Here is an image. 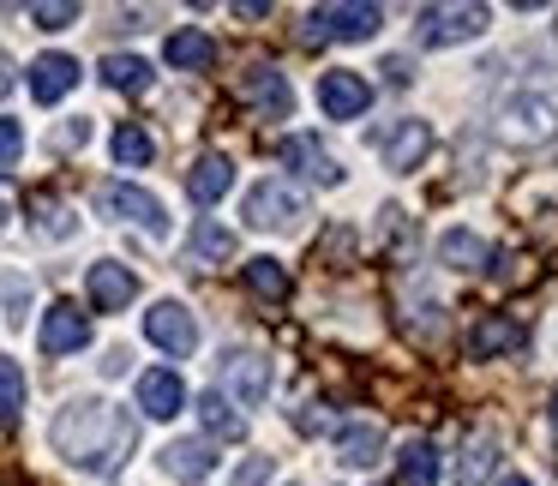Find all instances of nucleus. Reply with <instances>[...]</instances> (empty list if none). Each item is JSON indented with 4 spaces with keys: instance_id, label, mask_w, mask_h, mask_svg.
I'll use <instances>...</instances> for the list:
<instances>
[{
    "instance_id": "obj_8",
    "label": "nucleus",
    "mask_w": 558,
    "mask_h": 486,
    "mask_svg": "<svg viewBox=\"0 0 558 486\" xmlns=\"http://www.w3.org/2000/svg\"><path fill=\"white\" fill-rule=\"evenodd\" d=\"M301 217H306V198L294 193L289 181H258L253 193H246V222H253V229H294Z\"/></svg>"
},
{
    "instance_id": "obj_29",
    "label": "nucleus",
    "mask_w": 558,
    "mask_h": 486,
    "mask_svg": "<svg viewBox=\"0 0 558 486\" xmlns=\"http://www.w3.org/2000/svg\"><path fill=\"white\" fill-rule=\"evenodd\" d=\"M402 481L409 486H438V450L426 438H409L402 445Z\"/></svg>"
},
{
    "instance_id": "obj_12",
    "label": "nucleus",
    "mask_w": 558,
    "mask_h": 486,
    "mask_svg": "<svg viewBox=\"0 0 558 486\" xmlns=\"http://www.w3.org/2000/svg\"><path fill=\"white\" fill-rule=\"evenodd\" d=\"M426 150H433V126L426 121H397L390 133H378V157L397 174H414L426 162Z\"/></svg>"
},
{
    "instance_id": "obj_3",
    "label": "nucleus",
    "mask_w": 558,
    "mask_h": 486,
    "mask_svg": "<svg viewBox=\"0 0 558 486\" xmlns=\"http://www.w3.org/2000/svg\"><path fill=\"white\" fill-rule=\"evenodd\" d=\"M270 378H277V373H270V361H265V354H253V349H229L217 361V390L229 402H241V409H258V402L270 397Z\"/></svg>"
},
{
    "instance_id": "obj_22",
    "label": "nucleus",
    "mask_w": 558,
    "mask_h": 486,
    "mask_svg": "<svg viewBox=\"0 0 558 486\" xmlns=\"http://www.w3.org/2000/svg\"><path fill=\"white\" fill-rule=\"evenodd\" d=\"M193 265H222V258H234V234L222 229V222H210V217H198L193 222Z\"/></svg>"
},
{
    "instance_id": "obj_36",
    "label": "nucleus",
    "mask_w": 558,
    "mask_h": 486,
    "mask_svg": "<svg viewBox=\"0 0 558 486\" xmlns=\"http://www.w3.org/2000/svg\"><path fill=\"white\" fill-rule=\"evenodd\" d=\"M7 90H13V61L0 54V97H7Z\"/></svg>"
},
{
    "instance_id": "obj_14",
    "label": "nucleus",
    "mask_w": 558,
    "mask_h": 486,
    "mask_svg": "<svg viewBox=\"0 0 558 486\" xmlns=\"http://www.w3.org/2000/svg\"><path fill=\"white\" fill-rule=\"evenodd\" d=\"M138 409L150 414V421H174V414L186 409V385L174 366H150V373H138Z\"/></svg>"
},
{
    "instance_id": "obj_6",
    "label": "nucleus",
    "mask_w": 558,
    "mask_h": 486,
    "mask_svg": "<svg viewBox=\"0 0 558 486\" xmlns=\"http://www.w3.org/2000/svg\"><path fill=\"white\" fill-rule=\"evenodd\" d=\"M505 145H546L558 133V109L546 97H510L498 109V126H493Z\"/></svg>"
},
{
    "instance_id": "obj_10",
    "label": "nucleus",
    "mask_w": 558,
    "mask_h": 486,
    "mask_svg": "<svg viewBox=\"0 0 558 486\" xmlns=\"http://www.w3.org/2000/svg\"><path fill=\"white\" fill-rule=\"evenodd\" d=\"M318 109H325L330 121H361V114L373 109V85H366L361 73H349V66H337V73L318 78Z\"/></svg>"
},
{
    "instance_id": "obj_28",
    "label": "nucleus",
    "mask_w": 558,
    "mask_h": 486,
    "mask_svg": "<svg viewBox=\"0 0 558 486\" xmlns=\"http://www.w3.org/2000/svg\"><path fill=\"white\" fill-rule=\"evenodd\" d=\"M19 409H25V366L0 354V426H19Z\"/></svg>"
},
{
    "instance_id": "obj_33",
    "label": "nucleus",
    "mask_w": 558,
    "mask_h": 486,
    "mask_svg": "<svg viewBox=\"0 0 558 486\" xmlns=\"http://www.w3.org/2000/svg\"><path fill=\"white\" fill-rule=\"evenodd\" d=\"M265 481H270V457H253L234 469V486H265Z\"/></svg>"
},
{
    "instance_id": "obj_27",
    "label": "nucleus",
    "mask_w": 558,
    "mask_h": 486,
    "mask_svg": "<svg viewBox=\"0 0 558 486\" xmlns=\"http://www.w3.org/2000/svg\"><path fill=\"white\" fill-rule=\"evenodd\" d=\"M493 462H498L493 438H469V445L457 450V486H481L486 474H493Z\"/></svg>"
},
{
    "instance_id": "obj_26",
    "label": "nucleus",
    "mask_w": 558,
    "mask_h": 486,
    "mask_svg": "<svg viewBox=\"0 0 558 486\" xmlns=\"http://www.w3.org/2000/svg\"><path fill=\"white\" fill-rule=\"evenodd\" d=\"M102 85L138 97V90H150V66L138 61V54H109V61H102Z\"/></svg>"
},
{
    "instance_id": "obj_32",
    "label": "nucleus",
    "mask_w": 558,
    "mask_h": 486,
    "mask_svg": "<svg viewBox=\"0 0 558 486\" xmlns=\"http://www.w3.org/2000/svg\"><path fill=\"white\" fill-rule=\"evenodd\" d=\"M19 150H25V126H19V121H0V169H13Z\"/></svg>"
},
{
    "instance_id": "obj_23",
    "label": "nucleus",
    "mask_w": 558,
    "mask_h": 486,
    "mask_svg": "<svg viewBox=\"0 0 558 486\" xmlns=\"http://www.w3.org/2000/svg\"><path fill=\"white\" fill-rule=\"evenodd\" d=\"M438 258H445L450 270H481L486 265V241L469 229H445L438 234Z\"/></svg>"
},
{
    "instance_id": "obj_34",
    "label": "nucleus",
    "mask_w": 558,
    "mask_h": 486,
    "mask_svg": "<svg viewBox=\"0 0 558 486\" xmlns=\"http://www.w3.org/2000/svg\"><path fill=\"white\" fill-rule=\"evenodd\" d=\"M90 138V121H73L66 133H54V150H73V145H85Z\"/></svg>"
},
{
    "instance_id": "obj_20",
    "label": "nucleus",
    "mask_w": 558,
    "mask_h": 486,
    "mask_svg": "<svg viewBox=\"0 0 558 486\" xmlns=\"http://www.w3.org/2000/svg\"><path fill=\"white\" fill-rule=\"evenodd\" d=\"M522 342V325L510 313H493V318H481V325L469 330V354L474 361H493V354H510Z\"/></svg>"
},
{
    "instance_id": "obj_24",
    "label": "nucleus",
    "mask_w": 558,
    "mask_h": 486,
    "mask_svg": "<svg viewBox=\"0 0 558 486\" xmlns=\"http://www.w3.org/2000/svg\"><path fill=\"white\" fill-rule=\"evenodd\" d=\"M109 150H114V162H121V169H145V162L157 157V145H150V133H145L138 121H121V126H114Z\"/></svg>"
},
{
    "instance_id": "obj_19",
    "label": "nucleus",
    "mask_w": 558,
    "mask_h": 486,
    "mask_svg": "<svg viewBox=\"0 0 558 486\" xmlns=\"http://www.w3.org/2000/svg\"><path fill=\"white\" fill-rule=\"evenodd\" d=\"M162 61H169L174 73H205V66L217 61V42H210L205 31H169V42H162Z\"/></svg>"
},
{
    "instance_id": "obj_30",
    "label": "nucleus",
    "mask_w": 558,
    "mask_h": 486,
    "mask_svg": "<svg viewBox=\"0 0 558 486\" xmlns=\"http://www.w3.org/2000/svg\"><path fill=\"white\" fill-rule=\"evenodd\" d=\"M246 289H253L258 301H289V270H282L277 258H253V265H246Z\"/></svg>"
},
{
    "instance_id": "obj_25",
    "label": "nucleus",
    "mask_w": 558,
    "mask_h": 486,
    "mask_svg": "<svg viewBox=\"0 0 558 486\" xmlns=\"http://www.w3.org/2000/svg\"><path fill=\"white\" fill-rule=\"evenodd\" d=\"M198 421H205L210 438H241L246 433V421L234 414V402L222 397V390H205V397H198Z\"/></svg>"
},
{
    "instance_id": "obj_9",
    "label": "nucleus",
    "mask_w": 558,
    "mask_h": 486,
    "mask_svg": "<svg viewBox=\"0 0 558 486\" xmlns=\"http://www.w3.org/2000/svg\"><path fill=\"white\" fill-rule=\"evenodd\" d=\"M37 349L49 354V361H61V354H78V349H90V318L78 313L73 301H54L49 313H43Z\"/></svg>"
},
{
    "instance_id": "obj_7",
    "label": "nucleus",
    "mask_w": 558,
    "mask_h": 486,
    "mask_svg": "<svg viewBox=\"0 0 558 486\" xmlns=\"http://www.w3.org/2000/svg\"><path fill=\"white\" fill-rule=\"evenodd\" d=\"M145 337L157 342L169 361H186V354L198 349V318L186 313L181 301H157V306L145 313Z\"/></svg>"
},
{
    "instance_id": "obj_16",
    "label": "nucleus",
    "mask_w": 558,
    "mask_h": 486,
    "mask_svg": "<svg viewBox=\"0 0 558 486\" xmlns=\"http://www.w3.org/2000/svg\"><path fill=\"white\" fill-rule=\"evenodd\" d=\"M378 450H385V426L378 421H349L337 433V462L342 469H373Z\"/></svg>"
},
{
    "instance_id": "obj_15",
    "label": "nucleus",
    "mask_w": 558,
    "mask_h": 486,
    "mask_svg": "<svg viewBox=\"0 0 558 486\" xmlns=\"http://www.w3.org/2000/svg\"><path fill=\"white\" fill-rule=\"evenodd\" d=\"M277 157L289 162L294 174H306V181H318V186H337V181H342L337 157H330V150L318 145V138H306V133H289V138L277 145Z\"/></svg>"
},
{
    "instance_id": "obj_39",
    "label": "nucleus",
    "mask_w": 558,
    "mask_h": 486,
    "mask_svg": "<svg viewBox=\"0 0 558 486\" xmlns=\"http://www.w3.org/2000/svg\"><path fill=\"white\" fill-rule=\"evenodd\" d=\"M553 433H558V397H553Z\"/></svg>"
},
{
    "instance_id": "obj_1",
    "label": "nucleus",
    "mask_w": 558,
    "mask_h": 486,
    "mask_svg": "<svg viewBox=\"0 0 558 486\" xmlns=\"http://www.w3.org/2000/svg\"><path fill=\"white\" fill-rule=\"evenodd\" d=\"M49 445L61 450V457L73 462V469H85V474H109V469H121V462L133 457V445H138V421H133L126 409H114V402L78 397V402H66V409L54 414Z\"/></svg>"
},
{
    "instance_id": "obj_35",
    "label": "nucleus",
    "mask_w": 558,
    "mask_h": 486,
    "mask_svg": "<svg viewBox=\"0 0 558 486\" xmlns=\"http://www.w3.org/2000/svg\"><path fill=\"white\" fill-rule=\"evenodd\" d=\"M385 73H390V85H409V61H402V54H390Z\"/></svg>"
},
{
    "instance_id": "obj_17",
    "label": "nucleus",
    "mask_w": 558,
    "mask_h": 486,
    "mask_svg": "<svg viewBox=\"0 0 558 486\" xmlns=\"http://www.w3.org/2000/svg\"><path fill=\"white\" fill-rule=\"evenodd\" d=\"M73 85H78V61H73V54H43V61H31V97H37V102H61Z\"/></svg>"
},
{
    "instance_id": "obj_2",
    "label": "nucleus",
    "mask_w": 558,
    "mask_h": 486,
    "mask_svg": "<svg viewBox=\"0 0 558 486\" xmlns=\"http://www.w3.org/2000/svg\"><path fill=\"white\" fill-rule=\"evenodd\" d=\"M97 210H102V217H114V222H133V229L157 234V241L169 234V210H162V198L145 193V186H126V181L97 186Z\"/></svg>"
},
{
    "instance_id": "obj_37",
    "label": "nucleus",
    "mask_w": 558,
    "mask_h": 486,
    "mask_svg": "<svg viewBox=\"0 0 558 486\" xmlns=\"http://www.w3.org/2000/svg\"><path fill=\"white\" fill-rule=\"evenodd\" d=\"M498 486H529V481H522V474H510V481H498Z\"/></svg>"
},
{
    "instance_id": "obj_5",
    "label": "nucleus",
    "mask_w": 558,
    "mask_h": 486,
    "mask_svg": "<svg viewBox=\"0 0 558 486\" xmlns=\"http://www.w3.org/2000/svg\"><path fill=\"white\" fill-rule=\"evenodd\" d=\"M486 31V7H421L414 19V37L426 49H457V42H474Z\"/></svg>"
},
{
    "instance_id": "obj_13",
    "label": "nucleus",
    "mask_w": 558,
    "mask_h": 486,
    "mask_svg": "<svg viewBox=\"0 0 558 486\" xmlns=\"http://www.w3.org/2000/svg\"><path fill=\"white\" fill-rule=\"evenodd\" d=\"M241 97L253 102L258 114H265V121H289V109H294V90H289V78L277 73V66H246L241 73Z\"/></svg>"
},
{
    "instance_id": "obj_21",
    "label": "nucleus",
    "mask_w": 558,
    "mask_h": 486,
    "mask_svg": "<svg viewBox=\"0 0 558 486\" xmlns=\"http://www.w3.org/2000/svg\"><path fill=\"white\" fill-rule=\"evenodd\" d=\"M229 186H234V162L229 157H198L193 169H186V193H193V205H217Z\"/></svg>"
},
{
    "instance_id": "obj_38",
    "label": "nucleus",
    "mask_w": 558,
    "mask_h": 486,
    "mask_svg": "<svg viewBox=\"0 0 558 486\" xmlns=\"http://www.w3.org/2000/svg\"><path fill=\"white\" fill-rule=\"evenodd\" d=\"M0 229H7V198H0Z\"/></svg>"
},
{
    "instance_id": "obj_11",
    "label": "nucleus",
    "mask_w": 558,
    "mask_h": 486,
    "mask_svg": "<svg viewBox=\"0 0 558 486\" xmlns=\"http://www.w3.org/2000/svg\"><path fill=\"white\" fill-rule=\"evenodd\" d=\"M85 289H90V306H97V313H126V306L138 301V277L121 265V258H97L90 277H85Z\"/></svg>"
},
{
    "instance_id": "obj_4",
    "label": "nucleus",
    "mask_w": 558,
    "mask_h": 486,
    "mask_svg": "<svg viewBox=\"0 0 558 486\" xmlns=\"http://www.w3.org/2000/svg\"><path fill=\"white\" fill-rule=\"evenodd\" d=\"M378 25H385V13L378 7H361V0H349V7H313L306 13V42H366L378 37Z\"/></svg>"
},
{
    "instance_id": "obj_31",
    "label": "nucleus",
    "mask_w": 558,
    "mask_h": 486,
    "mask_svg": "<svg viewBox=\"0 0 558 486\" xmlns=\"http://www.w3.org/2000/svg\"><path fill=\"white\" fill-rule=\"evenodd\" d=\"M31 19H37V31H66L78 25V7L66 0V7H31Z\"/></svg>"
},
{
    "instance_id": "obj_18",
    "label": "nucleus",
    "mask_w": 558,
    "mask_h": 486,
    "mask_svg": "<svg viewBox=\"0 0 558 486\" xmlns=\"http://www.w3.org/2000/svg\"><path fill=\"white\" fill-rule=\"evenodd\" d=\"M217 469V450L205 445V438H174L169 450H162V474H174V481H205V474Z\"/></svg>"
}]
</instances>
